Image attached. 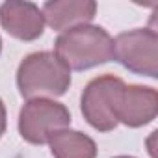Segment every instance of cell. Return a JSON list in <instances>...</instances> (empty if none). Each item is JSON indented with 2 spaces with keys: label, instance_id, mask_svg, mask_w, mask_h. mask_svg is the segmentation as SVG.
Masks as SVG:
<instances>
[{
  "label": "cell",
  "instance_id": "1",
  "mask_svg": "<svg viewBox=\"0 0 158 158\" xmlns=\"http://www.w3.org/2000/svg\"><path fill=\"white\" fill-rule=\"evenodd\" d=\"M54 54L69 71H88L114 60V37L102 26H76L58 35Z\"/></svg>",
  "mask_w": 158,
  "mask_h": 158
},
{
  "label": "cell",
  "instance_id": "2",
  "mask_svg": "<svg viewBox=\"0 0 158 158\" xmlns=\"http://www.w3.org/2000/svg\"><path fill=\"white\" fill-rule=\"evenodd\" d=\"M69 86V67L50 50L32 52L19 63L17 88L19 93L28 101L61 97Z\"/></svg>",
  "mask_w": 158,
  "mask_h": 158
},
{
  "label": "cell",
  "instance_id": "3",
  "mask_svg": "<svg viewBox=\"0 0 158 158\" xmlns=\"http://www.w3.org/2000/svg\"><path fill=\"white\" fill-rule=\"evenodd\" d=\"M71 127V114L65 104L52 99H32L19 112V134L32 145H45L63 128Z\"/></svg>",
  "mask_w": 158,
  "mask_h": 158
},
{
  "label": "cell",
  "instance_id": "4",
  "mask_svg": "<svg viewBox=\"0 0 158 158\" xmlns=\"http://www.w3.org/2000/svg\"><path fill=\"white\" fill-rule=\"evenodd\" d=\"M114 60L134 74L158 76V34L152 28H136L114 39Z\"/></svg>",
  "mask_w": 158,
  "mask_h": 158
},
{
  "label": "cell",
  "instance_id": "5",
  "mask_svg": "<svg viewBox=\"0 0 158 158\" xmlns=\"http://www.w3.org/2000/svg\"><path fill=\"white\" fill-rule=\"evenodd\" d=\"M123 80L114 74L97 76L84 88L80 99V110L84 119L99 132H110L119 123L115 119L114 104L117 89L121 88Z\"/></svg>",
  "mask_w": 158,
  "mask_h": 158
},
{
  "label": "cell",
  "instance_id": "6",
  "mask_svg": "<svg viewBox=\"0 0 158 158\" xmlns=\"http://www.w3.org/2000/svg\"><path fill=\"white\" fill-rule=\"evenodd\" d=\"M114 112L117 123L130 128L149 125L158 114V93L149 86H127L123 82L115 95Z\"/></svg>",
  "mask_w": 158,
  "mask_h": 158
},
{
  "label": "cell",
  "instance_id": "7",
  "mask_svg": "<svg viewBox=\"0 0 158 158\" xmlns=\"http://www.w3.org/2000/svg\"><path fill=\"white\" fill-rule=\"evenodd\" d=\"M0 26L19 41H35L45 32V19L37 4L8 0L0 4Z\"/></svg>",
  "mask_w": 158,
  "mask_h": 158
},
{
  "label": "cell",
  "instance_id": "8",
  "mask_svg": "<svg viewBox=\"0 0 158 158\" xmlns=\"http://www.w3.org/2000/svg\"><path fill=\"white\" fill-rule=\"evenodd\" d=\"M45 24L63 34L76 26L89 24L97 13V2L93 0H50L41 8Z\"/></svg>",
  "mask_w": 158,
  "mask_h": 158
},
{
  "label": "cell",
  "instance_id": "9",
  "mask_svg": "<svg viewBox=\"0 0 158 158\" xmlns=\"http://www.w3.org/2000/svg\"><path fill=\"white\" fill-rule=\"evenodd\" d=\"M48 145L54 158H97L95 141L78 130H58L48 139Z\"/></svg>",
  "mask_w": 158,
  "mask_h": 158
},
{
  "label": "cell",
  "instance_id": "10",
  "mask_svg": "<svg viewBox=\"0 0 158 158\" xmlns=\"http://www.w3.org/2000/svg\"><path fill=\"white\" fill-rule=\"evenodd\" d=\"M6 127H8V115H6V106H4L2 99H0V138L4 136V132H6Z\"/></svg>",
  "mask_w": 158,
  "mask_h": 158
},
{
  "label": "cell",
  "instance_id": "11",
  "mask_svg": "<svg viewBox=\"0 0 158 158\" xmlns=\"http://www.w3.org/2000/svg\"><path fill=\"white\" fill-rule=\"evenodd\" d=\"M114 158H134V156H127V154H121V156H114Z\"/></svg>",
  "mask_w": 158,
  "mask_h": 158
},
{
  "label": "cell",
  "instance_id": "12",
  "mask_svg": "<svg viewBox=\"0 0 158 158\" xmlns=\"http://www.w3.org/2000/svg\"><path fill=\"white\" fill-rule=\"evenodd\" d=\"M0 52H2V39H0Z\"/></svg>",
  "mask_w": 158,
  "mask_h": 158
}]
</instances>
